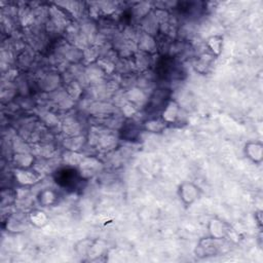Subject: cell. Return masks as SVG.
I'll use <instances>...</instances> for the list:
<instances>
[{"label": "cell", "mask_w": 263, "mask_h": 263, "mask_svg": "<svg viewBox=\"0 0 263 263\" xmlns=\"http://www.w3.org/2000/svg\"><path fill=\"white\" fill-rule=\"evenodd\" d=\"M201 189L191 181H185L178 188V195L185 206H191L201 196Z\"/></svg>", "instance_id": "cell-1"}, {"label": "cell", "mask_w": 263, "mask_h": 263, "mask_svg": "<svg viewBox=\"0 0 263 263\" xmlns=\"http://www.w3.org/2000/svg\"><path fill=\"white\" fill-rule=\"evenodd\" d=\"M208 232L209 236L216 238V239H225L227 238L231 231V225L222 218L213 217L208 222Z\"/></svg>", "instance_id": "cell-2"}, {"label": "cell", "mask_w": 263, "mask_h": 263, "mask_svg": "<svg viewBox=\"0 0 263 263\" xmlns=\"http://www.w3.org/2000/svg\"><path fill=\"white\" fill-rule=\"evenodd\" d=\"M224 239H216L211 236L201 238L196 248H195V254L197 257H212L218 254V250L220 247V242Z\"/></svg>", "instance_id": "cell-3"}, {"label": "cell", "mask_w": 263, "mask_h": 263, "mask_svg": "<svg viewBox=\"0 0 263 263\" xmlns=\"http://www.w3.org/2000/svg\"><path fill=\"white\" fill-rule=\"evenodd\" d=\"M243 153L247 158L256 164L263 161V143L260 140H251L245 144Z\"/></svg>", "instance_id": "cell-4"}, {"label": "cell", "mask_w": 263, "mask_h": 263, "mask_svg": "<svg viewBox=\"0 0 263 263\" xmlns=\"http://www.w3.org/2000/svg\"><path fill=\"white\" fill-rule=\"evenodd\" d=\"M14 176L16 181L22 185H33L38 182L39 175L32 168H15Z\"/></svg>", "instance_id": "cell-5"}, {"label": "cell", "mask_w": 263, "mask_h": 263, "mask_svg": "<svg viewBox=\"0 0 263 263\" xmlns=\"http://www.w3.org/2000/svg\"><path fill=\"white\" fill-rule=\"evenodd\" d=\"M179 111H180V108H179V105L176 101H173L171 100L166 105L165 107L163 108L162 112H161V119L165 122V123H172V122H175L176 119L178 118L179 116Z\"/></svg>", "instance_id": "cell-6"}, {"label": "cell", "mask_w": 263, "mask_h": 263, "mask_svg": "<svg viewBox=\"0 0 263 263\" xmlns=\"http://www.w3.org/2000/svg\"><path fill=\"white\" fill-rule=\"evenodd\" d=\"M223 42H224L223 35L217 34V35L210 36L205 41V45L213 57H219L222 52Z\"/></svg>", "instance_id": "cell-7"}, {"label": "cell", "mask_w": 263, "mask_h": 263, "mask_svg": "<svg viewBox=\"0 0 263 263\" xmlns=\"http://www.w3.org/2000/svg\"><path fill=\"white\" fill-rule=\"evenodd\" d=\"M29 221L38 228L44 227L48 222V216L40 209H34L29 214Z\"/></svg>", "instance_id": "cell-8"}, {"label": "cell", "mask_w": 263, "mask_h": 263, "mask_svg": "<svg viewBox=\"0 0 263 263\" xmlns=\"http://www.w3.org/2000/svg\"><path fill=\"white\" fill-rule=\"evenodd\" d=\"M38 200L43 206L51 205L57 200V193L52 189H45L39 193Z\"/></svg>", "instance_id": "cell-9"}]
</instances>
